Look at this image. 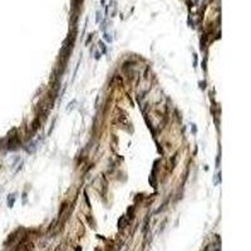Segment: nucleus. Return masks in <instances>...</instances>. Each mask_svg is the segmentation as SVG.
<instances>
[{
    "instance_id": "nucleus-1",
    "label": "nucleus",
    "mask_w": 251,
    "mask_h": 251,
    "mask_svg": "<svg viewBox=\"0 0 251 251\" xmlns=\"http://www.w3.org/2000/svg\"><path fill=\"white\" fill-rule=\"evenodd\" d=\"M124 225H126V220H124V216H123V217L119 220V226H121V227H124Z\"/></svg>"
}]
</instances>
